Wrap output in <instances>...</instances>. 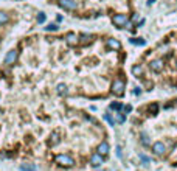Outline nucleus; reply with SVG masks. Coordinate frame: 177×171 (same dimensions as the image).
<instances>
[{"mask_svg": "<svg viewBox=\"0 0 177 171\" xmlns=\"http://www.w3.org/2000/svg\"><path fill=\"white\" fill-rule=\"evenodd\" d=\"M54 160H56V163H59L61 167H73V165H75V160H73L70 156H67V154H58V156L54 157Z\"/></svg>", "mask_w": 177, "mask_h": 171, "instance_id": "1", "label": "nucleus"}, {"mask_svg": "<svg viewBox=\"0 0 177 171\" xmlns=\"http://www.w3.org/2000/svg\"><path fill=\"white\" fill-rule=\"evenodd\" d=\"M124 89H126V83L123 80H115L112 84V93L117 96H121L124 93Z\"/></svg>", "mask_w": 177, "mask_h": 171, "instance_id": "2", "label": "nucleus"}, {"mask_svg": "<svg viewBox=\"0 0 177 171\" xmlns=\"http://www.w3.org/2000/svg\"><path fill=\"white\" fill-rule=\"evenodd\" d=\"M112 22H114L118 28H123V27H126V25L129 23V19H128L126 14H115V16L112 17Z\"/></svg>", "mask_w": 177, "mask_h": 171, "instance_id": "3", "label": "nucleus"}, {"mask_svg": "<svg viewBox=\"0 0 177 171\" xmlns=\"http://www.w3.org/2000/svg\"><path fill=\"white\" fill-rule=\"evenodd\" d=\"M17 58H19V51H17V50H9V51L6 53V56H5V64L13 65V64L17 61Z\"/></svg>", "mask_w": 177, "mask_h": 171, "instance_id": "4", "label": "nucleus"}, {"mask_svg": "<svg viewBox=\"0 0 177 171\" xmlns=\"http://www.w3.org/2000/svg\"><path fill=\"white\" fill-rule=\"evenodd\" d=\"M163 61L162 59H154V61H151L149 62V69L152 70V72H155V73H160L162 70H163Z\"/></svg>", "mask_w": 177, "mask_h": 171, "instance_id": "5", "label": "nucleus"}, {"mask_svg": "<svg viewBox=\"0 0 177 171\" xmlns=\"http://www.w3.org/2000/svg\"><path fill=\"white\" fill-rule=\"evenodd\" d=\"M152 153H154L155 156H163V154L166 153V146H165L162 142H155V143L152 145Z\"/></svg>", "mask_w": 177, "mask_h": 171, "instance_id": "6", "label": "nucleus"}, {"mask_svg": "<svg viewBox=\"0 0 177 171\" xmlns=\"http://www.w3.org/2000/svg\"><path fill=\"white\" fill-rule=\"evenodd\" d=\"M103 162H104V159H103V156H101V154L95 153V154H92V156H90V165H92V167L98 168V167H101V165H103Z\"/></svg>", "mask_w": 177, "mask_h": 171, "instance_id": "7", "label": "nucleus"}, {"mask_svg": "<svg viewBox=\"0 0 177 171\" xmlns=\"http://www.w3.org/2000/svg\"><path fill=\"white\" fill-rule=\"evenodd\" d=\"M59 5H61L64 9H68V11L76 9V2H75V0H59Z\"/></svg>", "mask_w": 177, "mask_h": 171, "instance_id": "8", "label": "nucleus"}, {"mask_svg": "<svg viewBox=\"0 0 177 171\" xmlns=\"http://www.w3.org/2000/svg\"><path fill=\"white\" fill-rule=\"evenodd\" d=\"M109 151H110V146H109V143H107V142H101V143L98 145V154H101L103 157H104V156H107V154H109Z\"/></svg>", "mask_w": 177, "mask_h": 171, "instance_id": "9", "label": "nucleus"}, {"mask_svg": "<svg viewBox=\"0 0 177 171\" xmlns=\"http://www.w3.org/2000/svg\"><path fill=\"white\" fill-rule=\"evenodd\" d=\"M107 48H110V50H120L121 48V44L118 42L117 39H107Z\"/></svg>", "mask_w": 177, "mask_h": 171, "instance_id": "10", "label": "nucleus"}, {"mask_svg": "<svg viewBox=\"0 0 177 171\" xmlns=\"http://www.w3.org/2000/svg\"><path fill=\"white\" fill-rule=\"evenodd\" d=\"M65 41H67L68 45H76V44H78V38H76L75 33H68L67 38H65Z\"/></svg>", "mask_w": 177, "mask_h": 171, "instance_id": "11", "label": "nucleus"}, {"mask_svg": "<svg viewBox=\"0 0 177 171\" xmlns=\"http://www.w3.org/2000/svg\"><path fill=\"white\" fill-rule=\"evenodd\" d=\"M20 170L22 171H36V165H33V163H22V165H20Z\"/></svg>", "mask_w": 177, "mask_h": 171, "instance_id": "12", "label": "nucleus"}, {"mask_svg": "<svg viewBox=\"0 0 177 171\" xmlns=\"http://www.w3.org/2000/svg\"><path fill=\"white\" fill-rule=\"evenodd\" d=\"M9 20V16L6 13H0V25H5Z\"/></svg>", "mask_w": 177, "mask_h": 171, "instance_id": "13", "label": "nucleus"}, {"mask_svg": "<svg viewBox=\"0 0 177 171\" xmlns=\"http://www.w3.org/2000/svg\"><path fill=\"white\" fill-rule=\"evenodd\" d=\"M132 73L135 75V76H138V75H141V73H143V69H141L140 65H134V67H132Z\"/></svg>", "mask_w": 177, "mask_h": 171, "instance_id": "14", "label": "nucleus"}, {"mask_svg": "<svg viewBox=\"0 0 177 171\" xmlns=\"http://www.w3.org/2000/svg\"><path fill=\"white\" fill-rule=\"evenodd\" d=\"M104 120H107L110 126H115V123H117V120H114V118L110 117V114H104Z\"/></svg>", "mask_w": 177, "mask_h": 171, "instance_id": "15", "label": "nucleus"}, {"mask_svg": "<svg viewBox=\"0 0 177 171\" xmlns=\"http://www.w3.org/2000/svg\"><path fill=\"white\" fill-rule=\"evenodd\" d=\"M131 42L137 44V45H144L146 41H144V39H141V38H132V39H131Z\"/></svg>", "mask_w": 177, "mask_h": 171, "instance_id": "16", "label": "nucleus"}, {"mask_svg": "<svg viewBox=\"0 0 177 171\" xmlns=\"http://www.w3.org/2000/svg\"><path fill=\"white\" fill-rule=\"evenodd\" d=\"M109 107H110L112 111H120V109H123V106H121L120 103H117V101H115V103H110Z\"/></svg>", "mask_w": 177, "mask_h": 171, "instance_id": "17", "label": "nucleus"}, {"mask_svg": "<svg viewBox=\"0 0 177 171\" xmlns=\"http://www.w3.org/2000/svg\"><path fill=\"white\" fill-rule=\"evenodd\" d=\"M117 122L118 123H124L126 122V115L121 114V112H117Z\"/></svg>", "mask_w": 177, "mask_h": 171, "instance_id": "18", "label": "nucleus"}, {"mask_svg": "<svg viewBox=\"0 0 177 171\" xmlns=\"http://www.w3.org/2000/svg\"><path fill=\"white\" fill-rule=\"evenodd\" d=\"M79 39H81V42H84V44H87L90 39H92V36L90 34H86V33H83L81 36H79Z\"/></svg>", "mask_w": 177, "mask_h": 171, "instance_id": "19", "label": "nucleus"}, {"mask_svg": "<svg viewBox=\"0 0 177 171\" xmlns=\"http://www.w3.org/2000/svg\"><path fill=\"white\" fill-rule=\"evenodd\" d=\"M141 143H143V145H146V146H149V145H151V142L148 140V135H146V134H141Z\"/></svg>", "mask_w": 177, "mask_h": 171, "instance_id": "20", "label": "nucleus"}, {"mask_svg": "<svg viewBox=\"0 0 177 171\" xmlns=\"http://www.w3.org/2000/svg\"><path fill=\"white\" fill-rule=\"evenodd\" d=\"M58 92H59V93H65V92H67V86H65V84H59V86H58Z\"/></svg>", "mask_w": 177, "mask_h": 171, "instance_id": "21", "label": "nucleus"}, {"mask_svg": "<svg viewBox=\"0 0 177 171\" xmlns=\"http://www.w3.org/2000/svg\"><path fill=\"white\" fill-rule=\"evenodd\" d=\"M58 28H59V27H58V25H54V23H53V25L45 27V30H47V31H58Z\"/></svg>", "mask_w": 177, "mask_h": 171, "instance_id": "22", "label": "nucleus"}, {"mask_svg": "<svg viewBox=\"0 0 177 171\" xmlns=\"http://www.w3.org/2000/svg\"><path fill=\"white\" fill-rule=\"evenodd\" d=\"M58 137H59V135H58V132H54V134H53V140H50V143H51V145H56V143L59 142V138H58Z\"/></svg>", "mask_w": 177, "mask_h": 171, "instance_id": "23", "label": "nucleus"}, {"mask_svg": "<svg viewBox=\"0 0 177 171\" xmlns=\"http://www.w3.org/2000/svg\"><path fill=\"white\" fill-rule=\"evenodd\" d=\"M38 22H39V23H44L45 22V14L44 13H39V16H38Z\"/></svg>", "mask_w": 177, "mask_h": 171, "instance_id": "24", "label": "nucleus"}, {"mask_svg": "<svg viewBox=\"0 0 177 171\" xmlns=\"http://www.w3.org/2000/svg\"><path fill=\"white\" fill-rule=\"evenodd\" d=\"M123 111H124V112H131V111H132V106H131V104H128V106H123Z\"/></svg>", "mask_w": 177, "mask_h": 171, "instance_id": "25", "label": "nucleus"}, {"mask_svg": "<svg viewBox=\"0 0 177 171\" xmlns=\"http://www.w3.org/2000/svg\"><path fill=\"white\" fill-rule=\"evenodd\" d=\"M149 111H152V112L155 114V112H157V104H152V107L149 106Z\"/></svg>", "mask_w": 177, "mask_h": 171, "instance_id": "26", "label": "nucleus"}, {"mask_svg": "<svg viewBox=\"0 0 177 171\" xmlns=\"http://www.w3.org/2000/svg\"><path fill=\"white\" fill-rule=\"evenodd\" d=\"M140 159L141 160H144V162H151V159H148L146 156H143V154H140Z\"/></svg>", "mask_w": 177, "mask_h": 171, "instance_id": "27", "label": "nucleus"}, {"mask_svg": "<svg viewBox=\"0 0 177 171\" xmlns=\"http://www.w3.org/2000/svg\"><path fill=\"white\" fill-rule=\"evenodd\" d=\"M117 154H118V157H121V149H120V146L117 148Z\"/></svg>", "mask_w": 177, "mask_h": 171, "instance_id": "28", "label": "nucleus"}, {"mask_svg": "<svg viewBox=\"0 0 177 171\" xmlns=\"http://www.w3.org/2000/svg\"><path fill=\"white\" fill-rule=\"evenodd\" d=\"M154 2H155V0H148V5H152Z\"/></svg>", "mask_w": 177, "mask_h": 171, "instance_id": "29", "label": "nucleus"}]
</instances>
